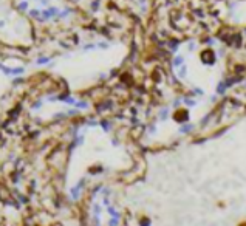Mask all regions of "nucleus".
<instances>
[{"mask_svg":"<svg viewBox=\"0 0 246 226\" xmlns=\"http://www.w3.org/2000/svg\"><path fill=\"white\" fill-rule=\"evenodd\" d=\"M40 3L42 5H48V0H40Z\"/></svg>","mask_w":246,"mask_h":226,"instance_id":"1a4fd4ad","label":"nucleus"},{"mask_svg":"<svg viewBox=\"0 0 246 226\" xmlns=\"http://www.w3.org/2000/svg\"><path fill=\"white\" fill-rule=\"evenodd\" d=\"M68 14H71V9H70V8L67 6V8H64L62 11L59 13V19H65V17H67Z\"/></svg>","mask_w":246,"mask_h":226,"instance_id":"20e7f679","label":"nucleus"},{"mask_svg":"<svg viewBox=\"0 0 246 226\" xmlns=\"http://www.w3.org/2000/svg\"><path fill=\"white\" fill-rule=\"evenodd\" d=\"M91 9H93V11H96V9H98V2L91 3Z\"/></svg>","mask_w":246,"mask_h":226,"instance_id":"0eeeda50","label":"nucleus"},{"mask_svg":"<svg viewBox=\"0 0 246 226\" xmlns=\"http://www.w3.org/2000/svg\"><path fill=\"white\" fill-rule=\"evenodd\" d=\"M5 26V20H0V28H3Z\"/></svg>","mask_w":246,"mask_h":226,"instance_id":"6e6552de","label":"nucleus"},{"mask_svg":"<svg viewBox=\"0 0 246 226\" xmlns=\"http://www.w3.org/2000/svg\"><path fill=\"white\" fill-rule=\"evenodd\" d=\"M17 9H19V11H26V9H28V2H26V0L20 2V3L17 5Z\"/></svg>","mask_w":246,"mask_h":226,"instance_id":"423d86ee","label":"nucleus"},{"mask_svg":"<svg viewBox=\"0 0 246 226\" xmlns=\"http://www.w3.org/2000/svg\"><path fill=\"white\" fill-rule=\"evenodd\" d=\"M36 64H37V65H50L51 59L47 57V56H40L39 59H36Z\"/></svg>","mask_w":246,"mask_h":226,"instance_id":"7ed1b4c3","label":"nucleus"},{"mask_svg":"<svg viewBox=\"0 0 246 226\" xmlns=\"http://www.w3.org/2000/svg\"><path fill=\"white\" fill-rule=\"evenodd\" d=\"M0 71H2L5 76L9 78H20L22 74L25 73V67H6L5 64H0Z\"/></svg>","mask_w":246,"mask_h":226,"instance_id":"f257e3e1","label":"nucleus"},{"mask_svg":"<svg viewBox=\"0 0 246 226\" xmlns=\"http://www.w3.org/2000/svg\"><path fill=\"white\" fill-rule=\"evenodd\" d=\"M50 19H53L50 9H42V11H40V19H39L40 22H48Z\"/></svg>","mask_w":246,"mask_h":226,"instance_id":"f03ea898","label":"nucleus"},{"mask_svg":"<svg viewBox=\"0 0 246 226\" xmlns=\"http://www.w3.org/2000/svg\"><path fill=\"white\" fill-rule=\"evenodd\" d=\"M30 17L40 19V9H30Z\"/></svg>","mask_w":246,"mask_h":226,"instance_id":"39448f33","label":"nucleus"}]
</instances>
